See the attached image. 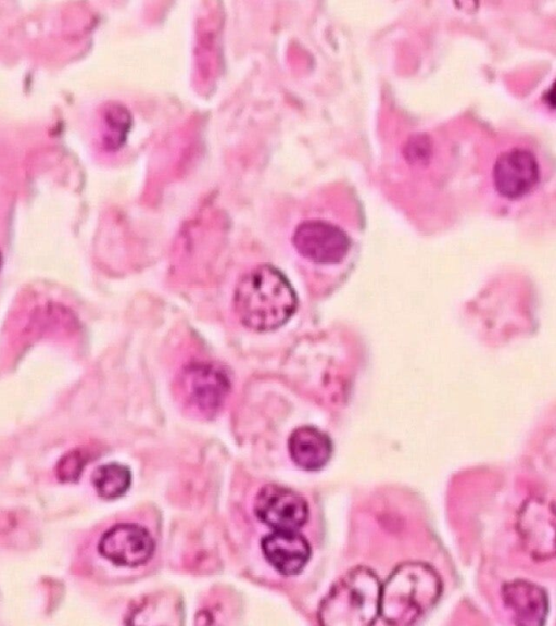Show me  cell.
Segmentation results:
<instances>
[{"mask_svg":"<svg viewBox=\"0 0 556 626\" xmlns=\"http://www.w3.org/2000/svg\"><path fill=\"white\" fill-rule=\"evenodd\" d=\"M296 305V295L289 280L268 264L249 271L235 289L233 310L239 321L252 330L268 331L282 326Z\"/></svg>","mask_w":556,"mask_h":626,"instance_id":"1","label":"cell"},{"mask_svg":"<svg viewBox=\"0 0 556 626\" xmlns=\"http://www.w3.org/2000/svg\"><path fill=\"white\" fill-rule=\"evenodd\" d=\"M442 581L424 562L396 566L381 585L379 616L391 625L405 626L422 617L439 600Z\"/></svg>","mask_w":556,"mask_h":626,"instance_id":"2","label":"cell"},{"mask_svg":"<svg viewBox=\"0 0 556 626\" xmlns=\"http://www.w3.org/2000/svg\"><path fill=\"white\" fill-rule=\"evenodd\" d=\"M381 584L369 568L345 573L321 601L318 618L327 626H368L379 616Z\"/></svg>","mask_w":556,"mask_h":626,"instance_id":"3","label":"cell"},{"mask_svg":"<svg viewBox=\"0 0 556 626\" xmlns=\"http://www.w3.org/2000/svg\"><path fill=\"white\" fill-rule=\"evenodd\" d=\"M180 388L191 408L204 415H212L223 405L230 380L219 365L193 362L180 373Z\"/></svg>","mask_w":556,"mask_h":626,"instance_id":"4","label":"cell"},{"mask_svg":"<svg viewBox=\"0 0 556 626\" xmlns=\"http://www.w3.org/2000/svg\"><path fill=\"white\" fill-rule=\"evenodd\" d=\"M292 241L301 255L321 264L338 263L346 255L351 246L344 230L319 220L304 221L298 225Z\"/></svg>","mask_w":556,"mask_h":626,"instance_id":"5","label":"cell"},{"mask_svg":"<svg viewBox=\"0 0 556 626\" xmlns=\"http://www.w3.org/2000/svg\"><path fill=\"white\" fill-rule=\"evenodd\" d=\"M254 510L274 530L296 531L308 517L306 501L295 491L277 485H267L260 490Z\"/></svg>","mask_w":556,"mask_h":626,"instance_id":"6","label":"cell"},{"mask_svg":"<svg viewBox=\"0 0 556 626\" xmlns=\"http://www.w3.org/2000/svg\"><path fill=\"white\" fill-rule=\"evenodd\" d=\"M496 190L506 198H518L529 192L540 179L535 154L521 147L502 152L492 168Z\"/></svg>","mask_w":556,"mask_h":626,"instance_id":"7","label":"cell"},{"mask_svg":"<svg viewBox=\"0 0 556 626\" xmlns=\"http://www.w3.org/2000/svg\"><path fill=\"white\" fill-rule=\"evenodd\" d=\"M154 542L149 531L136 524H118L103 534L99 552L121 566H139L150 560Z\"/></svg>","mask_w":556,"mask_h":626,"instance_id":"8","label":"cell"},{"mask_svg":"<svg viewBox=\"0 0 556 626\" xmlns=\"http://www.w3.org/2000/svg\"><path fill=\"white\" fill-rule=\"evenodd\" d=\"M520 537L533 558L554 555V508L543 500H529L518 521Z\"/></svg>","mask_w":556,"mask_h":626,"instance_id":"9","label":"cell"},{"mask_svg":"<svg viewBox=\"0 0 556 626\" xmlns=\"http://www.w3.org/2000/svg\"><path fill=\"white\" fill-rule=\"evenodd\" d=\"M502 600L517 625L538 626L544 624L548 611L545 590L539 585L515 579L502 587Z\"/></svg>","mask_w":556,"mask_h":626,"instance_id":"10","label":"cell"},{"mask_svg":"<svg viewBox=\"0 0 556 626\" xmlns=\"http://www.w3.org/2000/svg\"><path fill=\"white\" fill-rule=\"evenodd\" d=\"M262 550L268 562L283 575H294L309 560L311 547L298 531L275 530L262 540Z\"/></svg>","mask_w":556,"mask_h":626,"instance_id":"11","label":"cell"},{"mask_svg":"<svg viewBox=\"0 0 556 626\" xmlns=\"http://www.w3.org/2000/svg\"><path fill=\"white\" fill-rule=\"evenodd\" d=\"M289 451L298 466L307 471H316L329 461L332 443L328 435L318 428L302 426L291 434Z\"/></svg>","mask_w":556,"mask_h":626,"instance_id":"12","label":"cell"},{"mask_svg":"<svg viewBox=\"0 0 556 626\" xmlns=\"http://www.w3.org/2000/svg\"><path fill=\"white\" fill-rule=\"evenodd\" d=\"M130 483L129 468L117 463L99 466L92 475V484L98 494L108 500L123 496Z\"/></svg>","mask_w":556,"mask_h":626,"instance_id":"13","label":"cell"},{"mask_svg":"<svg viewBox=\"0 0 556 626\" xmlns=\"http://www.w3.org/2000/svg\"><path fill=\"white\" fill-rule=\"evenodd\" d=\"M106 125L110 129L109 147L118 148L126 138L131 126V115L128 110L121 104L111 105L105 112Z\"/></svg>","mask_w":556,"mask_h":626,"instance_id":"14","label":"cell"},{"mask_svg":"<svg viewBox=\"0 0 556 626\" xmlns=\"http://www.w3.org/2000/svg\"><path fill=\"white\" fill-rule=\"evenodd\" d=\"M404 151L410 162H426L431 152L430 141L425 135H415L407 141Z\"/></svg>","mask_w":556,"mask_h":626,"instance_id":"15","label":"cell"},{"mask_svg":"<svg viewBox=\"0 0 556 626\" xmlns=\"http://www.w3.org/2000/svg\"><path fill=\"white\" fill-rule=\"evenodd\" d=\"M0 266H1V253H0Z\"/></svg>","mask_w":556,"mask_h":626,"instance_id":"16","label":"cell"}]
</instances>
